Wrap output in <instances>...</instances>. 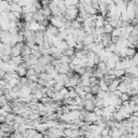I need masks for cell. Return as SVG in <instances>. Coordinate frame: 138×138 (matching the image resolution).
<instances>
[{"label": "cell", "instance_id": "2", "mask_svg": "<svg viewBox=\"0 0 138 138\" xmlns=\"http://www.w3.org/2000/svg\"><path fill=\"white\" fill-rule=\"evenodd\" d=\"M58 74H64V75H68L70 72V68H69V64H61L57 69Z\"/></svg>", "mask_w": 138, "mask_h": 138}, {"label": "cell", "instance_id": "43", "mask_svg": "<svg viewBox=\"0 0 138 138\" xmlns=\"http://www.w3.org/2000/svg\"><path fill=\"white\" fill-rule=\"evenodd\" d=\"M83 91H84L85 93H90V91H91V88H90V86H82Z\"/></svg>", "mask_w": 138, "mask_h": 138}, {"label": "cell", "instance_id": "42", "mask_svg": "<svg viewBox=\"0 0 138 138\" xmlns=\"http://www.w3.org/2000/svg\"><path fill=\"white\" fill-rule=\"evenodd\" d=\"M99 62H100V59H99V57H98L97 54H96V56H95V58H94V64H95V66L97 65Z\"/></svg>", "mask_w": 138, "mask_h": 138}, {"label": "cell", "instance_id": "34", "mask_svg": "<svg viewBox=\"0 0 138 138\" xmlns=\"http://www.w3.org/2000/svg\"><path fill=\"white\" fill-rule=\"evenodd\" d=\"M95 34L97 36H100V35L105 34L104 33V28L103 27H95Z\"/></svg>", "mask_w": 138, "mask_h": 138}, {"label": "cell", "instance_id": "24", "mask_svg": "<svg viewBox=\"0 0 138 138\" xmlns=\"http://www.w3.org/2000/svg\"><path fill=\"white\" fill-rule=\"evenodd\" d=\"M67 96L69 98H75L76 96H78V94L76 93V91L74 90V87H71V88H68V94H67Z\"/></svg>", "mask_w": 138, "mask_h": 138}, {"label": "cell", "instance_id": "5", "mask_svg": "<svg viewBox=\"0 0 138 138\" xmlns=\"http://www.w3.org/2000/svg\"><path fill=\"white\" fill-rule=\"evenodd\" d=\"M117 90H118V91H120L121 93H126L128 90H131V88H129L128 84H126L125 82L121 81V82H120V84L118 85V88H117Z\"/></svg>", "mask_w": 138, "mask_h": 138}, {"label": "cell", "instance_id": "12", "mask_svg": "<svg viewBox=\"0 0 138 138\" xmlns=\"http://www.w3.org/2000/svg\"><path fill=\"white\" fill-rule=\"evenodd\" d=\"M96 98H99V99H105L106 97H108L109 96V92H105V91H99L97 92V94L95 95Z\"/></svg>", "mask_w": 138, "mask_h": 138}, {"label": "cell", "instance_id": "36", "mask_svg": "<svg viewBox=\"0 0 138 138\" xmlns=\"http://www.w3.org/2000/svg\"><path fill=\"white\" fill-rule=\"evenodd\" d=\"M8 31H9L11 35H16V34H19V29H17L16 27H13V28H9Z\"/></svg>", "mask_w": 138, "mask_h": 138}, {"label": "cell", "instance_id": "45", "mask_svg": "<svg viewBox=\"0 0 138 138\" xmlns=\"http://www.w3.org/2000/svg\"><path fill=\"white\" fill-rule=\"evenodd\" d=\"M4 120H5V118H4L3 116H1V115H0V124H1V123H3V122H4Z\"/></svg>", "mask_w": 138, "mask_h": 138}, {"label": "cell", "instance_id": "16", "mask_svg": "<svg viewBox=\"0 0 138 138\" xmlns=\"http://www.w3.org/2000/svg\"><path fill=\"white\" fill-rule=\"evenodd\" d=\"M125 74L124 69H113V75L116 76V78H121Z\"/></svg>", "mask_w": 138, "mask_h": 138}, {"label": "cell", "instance_id": "19", "mask_svg": "<svg viewBox=\"0 0 138 138\" xmlns=\"http://www.w3.org/2000/svg\"><path fill=\"white\" fill-rule=\"evenodd\" d=\"M103 28H104V33L105 34H111V31H112V29H113V27L110 25V24H105V25L103 26Z\"/></svg>", "mask_w": 138, "mask_h": 138}, {"label": "cell", "instance_id": "29", "mask_svg": "<svg viewBox=\"0 0 138 138\" xmlns=\"http://www.w3.org/2000/svg\"><path fill=\"white\" fill-rule=\"evenodd\" d=\"M19 82H20V77H17V78H13V79H11L8 83H9L11 86H14V85H16Z\"/></svg>", "mask_w": 138, "mask_h": 138}, {"label": "cell", "instance_id": "9", "mask_svg": "<svg viewBox=\"0 0 138 138\" xmlns=\"http://www.w3.org/2000/svg\"><path fill=\"white\" fill-rule=\"evenodd\" d=\"M65 86V83L64 81H58V82H55L54 83V85H53V91L54 92H59Z\"/></svg>", "mask_w": 138, "mask_h": 138}, {"label": "cell", "instance_id": "33", "mask_svg": "<svg viewBox=\"0 0 138 138\" xmlns=\"http://www.w3.org/2000/svg\"><path fill=\"white\" fill-rule=\"evenodd\" d=\"M20 83L22 85H28V79L26 77H20Z\"/></svg>", "mask_w": 138, "mask_h": 138}, {"label": "cell", "instance_id": "37", "mask_svg": "<svg viewBox=\"0 0 138 138\" xmlns=\"http://www.w3.org/2000/svg\"><path fill=\"white\" fill-rule=\"evenodd\" d=\"M11 55H2L1 56V59H2V62L3 63H9V61L11 59Z\"/></svg>", "mask_w": 138, "mask_h": 138}, {"label": "cell", "instance_id": "23", "mask_svg": "<svg viewBox=\"0 0 138 138\" xmlns=\"http://www.w3.org/2000/svg\"><path fill=\"white\" fill-rule=\"evenodd\" d=\"M59 62H61V64H69L71 62V57H68L66 55H63L61 58H59Z\"/></svg>", "mask_w": 138, "mask_h": 138}, {"label": "cell", "instance_id": "35", "mask_svg": "<svg viewBox=\"0 0 138 138\" xmlns=\"http://www.w3.org/2000/svg\"><path fill=\"white\" fill-rule=\"evenodd\" d=\"M1 108H2V110H3L4 112H11V111H12V108H11V106H10L9 104H5V105L2 106Z\"/></svg>", "mask_w": 138, "mask_h": 138}, {"label": "cell", "instance_id": "47", "mask_svg": "<svg viewBox=\"0 0 138 138\" xmlns=\"http://www.w3.org/2000/svg\"><path fill=\"white\" fill-rule=\"evenodd\" d=\"M2 47H3V43L0 41V49H2Z\"/></svg>", "mask_w": 138, "mask_h": 138}, {"label": "cell", "instance_id": "11", "mask_svg": "<svg viewBox=\"0 0 138 138\" xmlns=\"http://www.w3.org/2000/svg\"><path fill=\"white\" fill-rule=\"evenodd\" d=\"M75 52H76V50L74 49V47H68V49L63 51V55H66L68 57H72L75 55Z\"/></svg>", "mask_w": 138, "mask_h": 138}, {"label": "cell", "instance_id": "44", "mask_svg": "<svg viewBox=\"0 0 138 138\" xmlns=\"http://www.w3.org/2000/svg\"><path fill=\"white\" fill-rule=\"evenodd\" d=\"M132 127H138V121H133L132 122Z\"/></svg>", "mask_w": 138, "mask_h": 138}, {"label": "cell", "instance_id": "31", "mask_svg": "<svg viewBox=\"0 0 138 138\" xmlns=\"http://www.w3.org/2000/svg\"><path fill=\"white\" fill-rule=\"evenodd\" d=\"M131 64H132V66H137V64H138V57H137V54H135V55L131 58Z\"/></svg>", "mask_w": 138, "mask_h": 138}, {"label": "cell", "instance_id": "22", "mask_svg": "<svg viewBox=\"0 0 138 138\" xmlns=\"http://www.w3.org/2000/svg\"><path fill=\"white\" fill-rule=\"evenodd\" d=\"M121 33H122V29L120 28V27H116V28L112 29L111 36H116V37H119V36L121 35Z\"/></svg>", "mask_w": 138, "mask_h": 138}, {"label": "cell", "instance_id": "6", "mask_svg": "<svg viewBox=\"0 0 138 138\" xmlns=\"http://www.w3.org/2000/svg\"><path fill=\"white\" fill-rule=\"evenodd\" d=\"M26 71H27V68H25L24 66L21 64V65H17V68L15 70V72L19 75L20 77H25L26 76Z\"/></svg>", "mask_w": 138, "mask_h": 138}, {"label": "cell", "instance_id": "20", "mask_svg": "<svg viewBox=\"0 0 138 138\" xmlns=\"http://www.w3.org/2000/svg\"><path fill=\"white\" fill-rule=\"evenodd\" d=\"M71 28H74V29L82 28V24L79 23L78 21H76V20H74V21H71Z\"/></svg>", "mask_w": 138, "mask_h": 138}, {"label": "cell", "instance_id": "10", "mask_svg": "<svg viewBox=\"0 0 138 138\" xmlns=\"http://www.w3.org/2000/svg\"><path fill=\"white\" fill-rule=\"evenodd\" d=\"M38 27H39V23L38 22H36L34 20H31L30 22H29V30L37 31L38 30Z\"/></svg>", "mask_w": 138, "mask_h": 138}, {"label": "cell", "instance_id": "3", "mask_svg": "<svg viewBox=\"0 0 138 138\" xmlns=\"http://www.w3.org/2000/svg\"><path fill=\"white\" fill-rule=\"evenodd\" d=\"M83 107L86 111H93L94 107H95V104L93 103L92 99H87V100H83Z\"/></svg>", "mask_w": 138, "mask_h": 138}, {"label": "cell", "instance_id": "18", "mask_svg": "<svg viewBox=\"0 0 138 138\" xmlns=\"http://www.w3.org/2000/svg\"><path fill=\"white\" fill-rule=\"evenodd\" d=\"M64 99V96L59 93V92H55L54 93V96H53V100L54 101H62Z\"/></svg>", "mask_w": 138, "mask_h": 138}, {"label": "cell", "instance_id": "40", "mask_svg": "<svg viewBox=\"0 0 138 138\" xmlns=\"http://www.w3.org/2000/svg\"><path fill=\"white\" fill-rule=\"evenodd\" d=\"M95 95H93L92 93H86L85 94V97H84V100H87V99H92Z\"/></svg>", "mask_w": 138, "mask_h": 138}, {"label": "cell", "instance_id": "39", "mask_svg": "<svg viewBox=\"0 0 138 138\" xmlns=\"http://www.w3.org/2000/svg\"><path fill=\"white\" fill-rule=\"evenodd\" d=\"M119 40H120V37H116V36H111V40H110V41H111V43H115V44H116Z\"/></svg>", "mask_w": 138, "mask_h": 138}, {"label": "cell", "instance_id": "14", "mask_svg": "<svg viewBox=\"0 0 138 138\" xmlns=\"http://www.w3.org/2000/svg\"><path fill=\"white\" fill-rule=\"evenodd\" d=\"M30 53H31V49H29V47L25 44L23 46V49H22V52H21V55L22 56H26V55H30Z\"/></svg>", "mask_w": 138, "mask_h": 138}, {"label": "cell", "instance_id": "25", "mask_svg": "<svg viewBox=\"0 0 138 138\" xmlns=\"http://www.w3.org/2000/svg\"><path fill=\"white\" fill-rule=\"evenodd\" d=\"M90 88H91V91H90V93H92L93 95H96V94H97V92L99 91V86H98V84L91 85V86H90Z\"/></svg>", "mask_w": 138, "mask_h": 138}, {"label": "cell", "instance_id": "21", "mask_svg": "<svg viewBox=\"0 0 138 138\" xmlns=\"http://www.w3.org/2000/svg\"><path fill=\"white\" fill-rule=\"evenodd\" d=\"M14 122L17 123V124H22L25 122V118H23L22 116L20 115H15V118H14Z\"/></svg>", "mask_w": 138, "mask_h": 138}, {"label": "cell", "instance_id": "8", "mask_svg": "<svg viewBox=\"0 0 138 138\" xmlns=\"http://www.w3.org/2000/svg\"><path fill=\"white\" fill-rule=\"evenodd\" d=\"M10 11L11 12H20V13H22V7L19 3L13 2V3L10 4Z\"/></svg>", "mask_w": 138, "mask_h": 138}, {"label": "cell", "instance_id": "41", "mask_svg": "<svg viewBox=\"0 0 138 138\" xmlns=\"http://www.w3.org/2000/svg\"><path fill=\"white\" fill-rule=\"evenodd\" d=\"M132 134L134 136H137L138 134V127H132Z\"/></svg>", "mask_w": 138, "mask_h": 138}, {"label": "cell", "instance_id": "4", "mask_svg": "<svg viewBox=\"0 0 138 138\" xmlns=\"http://www.w3.org/2000/svg\"><path fill=\"white\" fill-rule=\"evenodd\" d=\"M120 82H121V80L119 79V78H117V79L113 80L109 85H108V91L109 92H113V91H116V90L118 88V85L120 84Z\"/></svg>", "mask_w": 138, "mask_h": 138}, {"label": "cell", "instance_id": "28", "mask_svg": "<svg viewBox=\"0 0 138 138\" xmlns=\"http://www.w3.org/2000/svg\"><path fill=\"white\" fill-rule=\"evenodd\" d=\"M115 50H116V44L115 43H109L105 47V51H108V52H113Z\"/></svg>", "mask_w": 138, "mask_h": 138}, {"label": "cell", "instance_id": "17", "mask_svg": "<svg viewBox=\"0 0 138 138\" xmlns=\"http://www.w3.org/2000/svg\"><path fill=\"white\" fill-rule=\"evenodd\" d=\"M4 118H5L4 122H12V121L14 122L15 115H14V113H12V112H8V113H7V116H5Z\"/></svg>", "mask_w": 138, "mask_h": 138}, {"label": "cell", "instance_id": "27", "mask_svg": "<svg viewBox=\"0 0 138 138\" xmlns=\"http://www.w3.org/2000/svg\"><path fill=\"white\" fill-rule=\"evenodd\" d=\"M7 17H8V21H12V22H16V21H19L16 19V17L14 16V14H13V12H8L7 13Z\"/></svg>", "mask_w": 138, "mask_h": 138}, {"label": "cell", "instance_id": "7", "mask_svg": "<svg viewBox=\"0 0 138 138\" xmlns=\"http://www.w3.org/2000/svg\"><path fill=\"white\" fill-rule=\"evenodd\" d=\"M92 42H94L93 36L91 34H86L85 37L83 38V40H82V43L84 44V45H86V44H90V43H92Z\"/></svg>", "mask_w": 138, "mask_h": 138}, {"label": "cell", "instance_id": "1", "mask_svg": "<svg viewBox=\"0 0 138 138\" xmlns=\"http://www.w3.org/2000/svg\"><path fill=\"white\" fill-rule=\"evenodd\" d=\"M25 45V42H21V43H16L11 47V56H19L21 55V52L23 46Z\"/></svg>", "mask_w": 138, "mask_h": 138}, {"label": "cell", "instance_id": "26", "mask_svg": "<svg viewBox=\"0 0 138 138\" xmlns=\"http://www.w3.org/2000/svg\"><path fill=\"white\" fill-rule=\"evenodd\" d=\"M95 107L99 108V109H103V108H104V101H103V99L96 98V101H95Z\"/></svg>", "mask_w": 138, "mask_h": 138}, {"label": "cell", "instance_id": "46", "mask_svg": "<svg viewBox=\"0 0 138 138\" xmlns=\"http://www.w3.org/2000/svg\"><path fill=\"white\" fill-rule=\"evenodd\" d=\"M4 74H5V71H4L3 69H0V77L2 78V77L4 76Z\"/></svg>", "mask_w": 138, "mask_h": 138}, {"label": "cell", "instance_id": "13", "mask_svg": "<svg viewBox=\"0 0 138 138\" xmlns=\"http://www.w3.org/2000/svg\"><path fill=\"white\" fill-rule=\"evenodd\" d=\"M136 54V49H131V47H126L125 49V55L128 58H132Z\"/></svg>", "mask_w": 138, "mask_h": 138}, {"label": "cell", "instance_id": "15", "mask_svg": "<svg viewBox=\"0 0 138 138\" xmlns=\"http://www.w3.org/2000/svg\"><path fill=\"white\" fill-rule=\"evenodd\" d=\"M11 59H12V62H13L15 65H21V64L23 63V57H22V55H19V56H12Z\"/></svg>", "mask_w": 138, "mask_h": 138}, {"label": "cell", "instance_id": "32", "mask_svg": "<svg viewBox=\"0 0 138 138\" xmlns=\"http://www.w3.org/2000/svg\"><path fill=\"white\" fill-rule=\"evenodd\" d=\"M30 54H31V55H34V56H36L37 58L42 56V54H41V52L39 50H31V53Z\"/></svg>", "mask_w": 138, "mask_h": 138}, {"label": "cell", "instance_id": "30", "mask_svg": "<svg viewBox=\"0 0 138 138\" xmlns=\"http://www.w3.org/2000/svg\"><path fill=\"white\" fill-rule=\"evenodd\" d=\"M119 98L122 100V103H123V101H127V100H129V95L126 94V93H122L121 95L119 96Z\"/></svg>", "mask_w": 138, "mask_h": 138}, {"label": "cell", "instance_id": "38", "mask_svg": "<svg viewBox=\"0 0 138 138\" xmlns=\"http://www.w3.org/2000/svg\"><path fill=\"white\" fill-rule=\"evenodd\" d=\"M129 100H132V101H134V103L138 104V97H137V94H136V95H131V96H129Z\"/></svg>", "mask_w": 138, "mask_h": 138}, {"label": "cell", "instance_id": "48", "mask_svg": "<svg viewBox=\"0 0 138 138\" xmlns=\"http://www.w3.org/2000/svg\"><path fill=\"white\" fill-rule=\"evenodd\" d=\"M79 2H82L83 3V2H84V0H79Z\"/></svg>", "mask_w": 138, "mask_h": 138}]
</instances>
